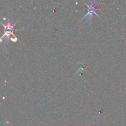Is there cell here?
Listing matches in <instances>:
<instances>
[{"label": "cell", "mask_w": 126, "mask_h": 126, "mask_svg": "<svg viewBox=\"0 0 126 126\" xmlns=\"http://www.w3.org/2000/svg\"><path fill=\"white\" fill-rule=\"evenodd\" d=\"M94 14H95L96 16H97V17H99V16H98V15L97 14V13H96V12H95V10L88 9V12L87 13V14H86V16H84L83 17H82V18L81 20H80V22H81V21H82V20L84 19V18H86V17H87V18H88V20L89 19H91V18H92V16H93Z\"/></svg>", "instance_id": "2"}, {"label": "cell", "mask_w": 126, "mask_h": 126, "mask_svg": "<svg viewBox=\"0 0 126 126\" xmlns=\"http://www.w3.org/2000/svg\"><path fill=\"white\" fill-rule=\"evenodd\" d=\"M12 20L9 19L8 20V22H7V24L6 25L2 24V25H3L4 27V32H6V31H9V32H12V33H14V31H16V30H14V25H12Z\"/></svg>", "instance_id": "1"}]
</instances>
